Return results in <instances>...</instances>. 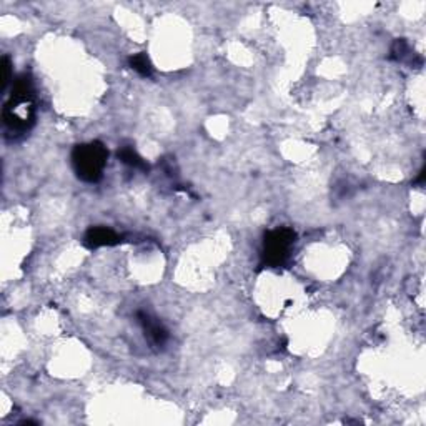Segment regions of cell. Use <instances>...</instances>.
Listing matches in <instances>:
<instances>
[{"mask_svg": "<svg viewBox=\"0 0 426 426\" xmlns=\"http://www.w3.org/2000/svg\"><path fill=\"white\" fill-rule=\"evenodd\" d=\"M35 95H33L32 79L28 75H18L13 80L12 94L4 105V123L9 135H23L35 123Z\"/></svg>", "mask_w": 426, "mask_h": 426, "instance_id": "1", "label": "cell"}, {"mask_svg": "<svg viewBox=\"0 0 426 426\" xmlns=\"http://www.w3.org/2000/svg\"><path fill=\"white\" fill-rule=\"evenodd\" d=\"M107 159L108 150L100 142L80 143L72 150V167L75 175L87 184H97L102 179Z\"/></svg>", "mask_w": 426, "mask_h": 426, "instance_id": "2", "label": "cell"}, {"mask_svg": "<svg viewBox=\"0 0 426 426\" xmlns=\"http://www.w3.org/2000/svg\"><path fill=\"white\" fill-rule=\"evenodd\" d=\"M296 233L290 228H276L268 232L263 240V263L268 267H281L288 260L291 247L295 245Z\"/></svg>", "mask_w": 426, "mask_h": 426, "instance_id": "3", "label": "cell"}, {"mask_svg": "<svg viewBox=\"0 0 426 426\" xmlns=\"http://www.w3.org/2000/svg\"><path fill=\"white\" fill-rule=\"evenodd\" d=\"M137 320L140 323L143 337H145L148 344H150V348L160 352L167 342H169V330L164 327V323L159 318H155L148 312H143V310L137 312Z\"/></svg>", "mask_w": 426, "mask_h": 426, "instance_id": "4", "label": "cell"}, {"mask_svg": "<svg viewBox=\"0 0 426 426\" xmlns=\"http://www.w3.org/2000/svg\"><path fill=\"white\" fill-rule=\"evenodd\" d=\"M84 243L85 247L89 248L112 247V245H117V243H120V235L108 227H92L87 230V233H85Z\"/></svg>", "mask_w": 426, "mask_h": 426, "instance_id": "5", "label": "cell"}, {"mask_svg": "<svg viewBox=\"0 0 426 426\" xmlns=\"http://www.w3.org/2000/svg\"><path fill=\"white\" fill-rule=\"evenodd\" d=\"M118 159H120L122 164H125L127 167H132L135 170H142V172H148V164L142 159L138 153L133 150L132 147H122L118 150Z\"/></svg>", "mask_w": 426, "mask_h": 426, "instance_id": "6", "label": "cell"}, {"mask_svg": "<svg viewBox=\"0 0 426 426\" xmlns=\"http://www.w3.org/2000/svg\"><path fill=\"white\" fill-rule=\"evenodd\" d=\"M128 65L132 67L133 70L137 72V74H140L142 77H150L153 72L152 62L148 59L147 54H137L132 55L130 59H128Z\"/></svg>", "mask_w": 426, "mask_h": 426, "instance_id": "7", "label": "cell"}, {"mask_svg": "<svg viewBox=\"0 0 426 426\" xmlns=\"http://www.w3.org/2000/svg\"><path fill=\"white\" fill-rule=\"evenodd\" d=\"M2 72H4V75H2V90H6L9 82H11V80H12V64H11V59H9L7 55H4V59H2Z\"/></svg>", "mask_w": 426, "mask_h": 426, "instance_id": "8", "label": "cell"}, {"mask_svg": "<svg viewBox=\"0 0 426 426\" xmlns=\"http://www.w3.org/2000/svg\"><path fill=\"white\" fill-rule=\"evenodd\" d=\"M406 52H408V45H406V42L405 40H396L393 49H391V59L403 60Z\"/></svg>", "mask_w": 426, "mask_h": 426, "instance_id": "9", "label": "cell"}]
</instances>
